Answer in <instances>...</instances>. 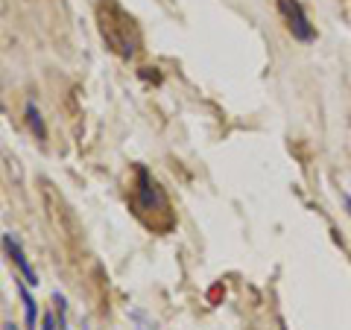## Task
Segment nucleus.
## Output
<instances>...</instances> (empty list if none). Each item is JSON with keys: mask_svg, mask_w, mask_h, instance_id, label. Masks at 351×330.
<instances>
[{"mask_svg": "<svg viewBox=\"0 0 351 330\" xmlns=\"http://www.w3.org/2000/svg\"><path fill=\"white\" fill-rule=\"evenodd\" d=\"M100 32L120 56H135L138 38H129V32H135V21H132L126 12L120 15V6L114 0H108V3L100 6Z\"/></svg>", "mask_w": 351, "mask_h": 330, "instance_id": "f03ea898", "label": "nucleus"}, {"mask_svg": "<svg viewBox=\"0 0 351 330\" xmlns=\"http://www.w3.org/2000/svg\"><path fill=\"white\" fill-rule=\"evenodd\" d=\"M82 330H88V325H82Z\"/></svg>", "mask_w": 351, "mask_h": 330, "instance_id": "f8f14e48", "label": "nucleus"}, {"mask_svg": "<svg viewBox=\"0 0 351 330\" xmlns=\"http://www.w3.org/2000/svg\"><path fill=\"white\" fill-rule=\"evenodd\" d=\"M38 330H59L56 313H44V316H41V325H38Z\"/></svg>", "mask_w": 351, "mask_h": 330, "instance_id": "1a4fd4ad", "label": "nucleus"}, {"mask_svg": "<svg viewBox=\"0 0 351 330\" xmlns=\"http://www.w3.org/2000/svg\"><path fill=\"white\" fill-rule=\"evenodd\" d=\"M0 246H3V251H6V257L15 263V269H18V275L24 278L29 287H38V272H36V266L29 263V257H27V251H24V246H21V240L12 234V231H6L3 237H0Z\"/></svg>", "mask_w": 351, "mask_h": 330, "instance_id": "20e7f679", "label": "nucleus"}, {"mask_svg": "<svg viewBox=\"0 0 351 330\" xmlns=\"http://www.w3.org/2000/svg\"><path fill=\"white\" fill-rule=\"evenodd\" d=\"M3 330H21V327H18L15 322H6V325H3Z\"/></svg>", "mask_w": 351, "mask_h": 330, "instance_id": "9b49d317", "label": "nucleus"}, {"mask_svg": "<svg viewBox=\"0 0 351 330\" xmlns=\"http://www.w3.org/2000/svg\"><path fill=\"white\" fill-rule=\"evenodd\" d=\"M129 318L135 322V330H152V325L147 322V316L141 313V310H132V313H129Z\"/></svg>", "mask_w": 351, "mask_h": 330, "instance_id": "6e6552de", "label": "nucleus"}, {"mask_svg": "<svg viewBox=\"0 0 351 330\" xmlns=\"http://www.w3.org/2000/svg\"><path fill=\"white\" fill-rule=\"evenodd\" d=\"M343 205H346V211H348V216H351V196H343Z\"/></svg>", "mask_w": 351, "mask_h": 330, "instance_id": "9d476101", "label": "nucleus"}, {"mask_svg": "<svg viewBox=\"0 0 351 330\" xmlns=\"http://www.w3.org/2000/svg\"><path fill=\"white\" fill-rule=\"evenodd\" d=\"M276 3H278V12H281L284 24H287L290 36L295 41H302V44L316 41V27L311 24V18H307L304 6L299 3V0H276Z\"/></svg>", "mask_w": 351, "mask_h": 330, "instance_id": "7ed1b4c3", "label": "nucleus"}, {"mask_svg": "<svg viewBox=\"0 0 351 330\" xmlns=\"http://www.w3.org/2000/svg\"><path fill=\"white\" fill-rule=\"evenodd\" d=\"M15 290H18L21 307H24V327L27 330H38L41 313H38V304H36V299H32V292H29V283L21 278V281H15Z\"/></svg>", "mask_w": 351, "mask_h": 330, "instance_id": "39448f33", "label": "nucleus"}, {"mask_svg": "<svg viewBox=\"0 0 351 330\" xmlns=\"http://www.w3.org/2000/svg\"><path fill=\"white\" fill-rule=\"evenodd\" d=\"M53 301H56L59 330H71V325H68V301H64V295H62V292H56V295H53Z\"/></svg>", "mask_w": 351, "mask_h": 330, "instance_id": "0eeeda50", "label": "nucleus"}, {"mask_svg": "<svg viewBox=\"0 0 351 330\" xmlns=\"http://www.w3.org/2000/svg\"><path fill=\"white\" fill-rule=\"evenodd\" d=\"M132 207H135V214L141 216V223H144L147 211H152V231H167L173 225V211H170L167 196H164L161 184L152 179V173L147 167L135 170V196H132Z\"/></svg>", "mask_w": 351, "mask_h": 330, "instance_id": "f257e3e1", "label": "nucleus"}, {"mask_svg": "<svg viewBox=\"0 0 351 330\" xmlns=\"http://www.w3.org/2000/svg\"><path fill=\"white\" fill-rule=\"evenodd\" d=\"M24 117H27V126L32 135H36V140H47V123H44L38 105L32 100H27V105H24Z\"/></svg>", "mask_w": 351, "mask_h": 330, "instance_id": "423d86ee", "label": "nucleus"}]
</instances>
